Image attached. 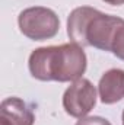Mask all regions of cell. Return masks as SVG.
<instances>
[{"label": "cell", "instance_id": "1", "mask_svg": "<svg viewBox=\"0 0 124 125\" xmlns=\"http://www.w3.org/2000/svg\"><path fill=\"white\" fill-rule=\"evenodd\" d=\"M88 58L83 48L74 42L41 47L29 55V73L41 82H74L86 71Z\"/></svg>", "mask_w": 124, "mask_h": 125}, {"label": "cell", "instance_id": "2", "mask_svg": "<svg viewBox=\"0 0 124 125\" xmlns=\"http://www.w3.org/2000/svg\"><path fill=\"white\" fill-rule=\"evenodd\" d=\"M121 21L118 16L105 15L89 6H80L73 9L67 18V35L72 42L80 47L110 51L114 32Z\"/></svg>", "mask_w": 124, "mask_h": 125}, {"label": "cell", "instance_id": "3", "mask_svg": "<svg viewBox=\"0 0 124 125\" xmlns=\"http://www.w3.org/2000/svg\"><path fill=\"white\" fill-rule=\"evenodd\" d=\"M18 25L21 32L32 41L51 39L60 29V21L56 12L42 6L22 10L18 16Z\"/></svg>", "mask_w": 124, "mask_h": 125}, {"label": "cell", "instance_id": "4", "mask_svg": "<svg viewBox=\"0 0 124 125\" xmlns=\"http://www.w3.org/2000/svg\"><path fill=\"white\" fill-rule=\"evenodd\" d=\"M96 105V89L88 79L74 80L63 94V108L73 118H85Z\"/></svg>", "mask_w": 124, "mask_h": 125}, {"label": "cell", "instance_id": "5", "mask_svg": "<svg viewBox=\"0 0 124 125\" xmlns=\"http://www.w3.org/2000/svg\"><path fill=\"white\" fill-rule=\"evenodd\" d=\"M35 115L29 105L21 97L12 96L0 105V125H34Z\"/></svg>", "mask_w": 124, "mask_h": 125}, {"label": "cell", "instance_id": "6", "mask_svg": "<svg viewBox=\"0 0 124 125\" xmlns=\"http://www.w3.org/2000/svg\"><path fill=\"white\" fill-rule=\"evenodd\" d=\"M98 92L101 102L112 105L124 99V70L111 68L105 71L98 83Z\"/></svg>", "mask_w": 124, "mask_h": 125}, {"label": "cell", "instance_id": "7", "mask_svg": "<svg viewBox=\"0 0 124 125\" xmlns=\"http://www.w3.org/2000/svg\"><path fill=\"white\" fill-rule=\"evenodd\" d=\"M110 52H112L117 58L124 61V19L120 22V25L117 26V29L114 32Z\"/></svg>", "mask_w": 124, "mask_h": 125}, {"label": "cell", "instance_id": "8", "mask_svg": "<svg viewBox=\"0 0 124 125\" xmlns=\"http://www.w3.org/2000/svg\"><path fill=\"white\" fill-rule=\"evenodd\" d=\"M76 125H111V122L102 116H85L80 118Z\"/></svg>", "mask_w": 124, "mask_h": 125}, {"label": "cell", "instance_id": "9", "mask_svg": "<svg viewBox=\"0 0 124 125\" xmlns=\"http://www.w3.org/2000/svg\"><path fill=\"white\" fill-rule=\"evenodd\" d=\"M102 1H105V3H108L111 6H121V4H124V0H102Z\"/></svg>", "mask_w": 124, "mask_h": 125}, {"label": "cell", "instance_id": "10", "mask_svg": "<svg viewBox=\"0 0 124 125\" xmlns=\"http://www.w3.org/2000/svg\"><path fill=\"white\" fill-rule=\"evenodd\" d=\"M123 125H124V111H123Z\"/></svg>", "mask_w": 124, "mask_h": 125}]
</instances>
